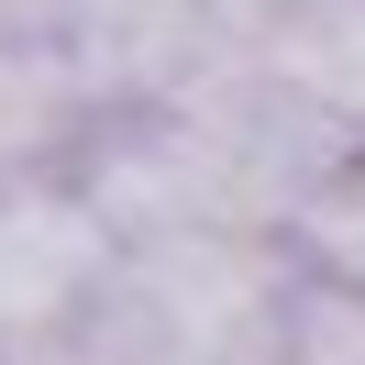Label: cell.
Masks as SVG:
<instances>
[{
	"label": "cell",
	"instance_id": "5b68a950",
	"mask_svg": "<svg viewBox=\"0 0 365 365\" xmlns=\"http://www.w3.org/2000/svg\"><path fill=\"white\" fill-rule=\"evenodd\" d=\"M255 56L299 100H321L343 133H365V0H277Z\"/></svg>",
	"mask_w": 365,
	"mask_h": 365
},
{
	"label": "cell",
	"instance_id": "3957f363",
	"mask_svg": "<svg viewBox=\"0 0 365 365\" xmlns=\"http://www.w3.org/2000/svg\"><path fill=\"white\" fill-rule=\"evenodd\" d=\"M111 222L78 178H0V365H34L67 343V321L111 277Z\"/></svg>",
	"mask_w": 365,
	"mask_h": 365
},
{
	"label": "cell",
	"instance_id": "7a4b0ae2",
	"mask_svg": "<svg viewBox=\"0 0 365 365\" xmlns=\"http://www.w3.org/2000/svg\"><path fill=\"white\" fill-rule=\"evenodd\" d=\"M266 11L277 0H56V34L111 122V111H178L188 89L244 67L266 45Z\"/></svg>",
	"mask_w": 365,
	"mask_h": 365
},
{
	"label": "cell",
	"instance_id": "277c9868",
	"mask_svg": "<svg viewBox=\"0 0 365 365\" xmlns=\"http://www.w3.org/2000/svg\"><path fill=\"white\" fill-rule=\"evenodd\" d=\"M100 133V100L56 23H0V178H67Z\"/></svg>",
	"mask_w": 365,
	"mask_h": 365
},
{
	"label": "cell",
	"instance_id": "6da1fadb",
	"mask_svg": "<svg viewBox=\"0 0 365 365\" xmlns=\"http://www.w3.org/2000/svg\"><path fill=\"white\" fill-rule=\"evenodd\" d=\"M288 277H299L288 244H266V232L122 244L111 277H100V299L34 365H277Z\"/></svg>",
	"mask_w": 365,
	"mask_h": 365
},
{
	"label": "cell",
	"instance_id": "8992f818",
	"mask_svg": "<svg viewBox=\"0 0 365 365\" xmlns=\"http://www.w3.org/2000/svg\"><path fill=\"white\" fill-rule=\"evenodd\" d=\"M288 266L299 277H332V288H365V133L321 166V188L288 210Z\"/></svg>",
	"mask_w": 365,
	"mask_h": 365
}]
</instances>
